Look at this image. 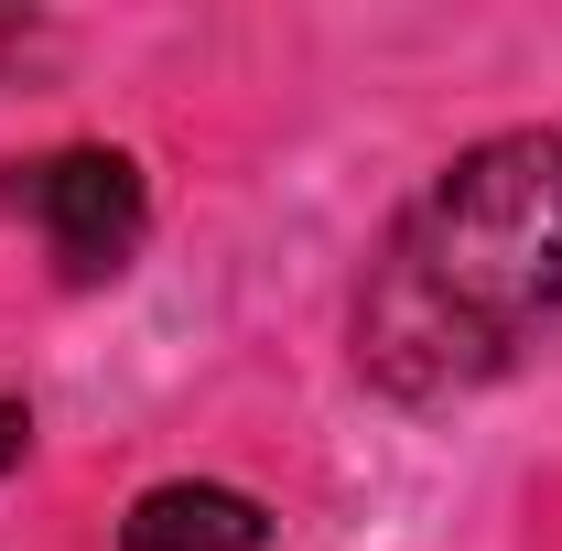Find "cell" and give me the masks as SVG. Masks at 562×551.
<instances>
[{
    "instance_id": "6da1fadb",
    "label": "cell",
    "mask_w": 562,
    "mask_h": 551,
    "mask_svg": "<svg viewBox=\"0 0 562 551\" xmlns=\"http://www.w3.org/2000/svg\"><path fill=\"white\" fill-rule=\"evenodd\" d=\"M562 314V131H497L401 216L357 292V368L390 401H454Z\"/></svg>"
},
{
    "instance_id": "7a4b0ae2",
    "label": "cell",
    "mask_w": 562,
    "mask_h": 551,
    "mask_svg": "<svg viewBox=\"0 0 562 551\" xmlns=\"http://www.w3.org/2000/svg\"><path fill=\"white\" fill-rule=\"evenodd\" d=\"M11 206H33V227L55 238L66 281H109L140 249V162L131 151H55L11 173Z\"/></svg>"
},
{
    "instance_id": "3957f363",
    "label": "cell",
    "mask_w": 562,
    "mask_h": 551,
    "mask_svg": "<svg viewBox=\"0 0 562 551\" xmlns=\"http://www.w3.org/2000/svg\"><path fill=\"white\" fill-rule=\"evenodd\" d=\"M260 541H271V508L238 486H151L120 519V551H260Z\"/></svg>"
},
{
    "instance_id": "277c9868",
    "label": "cell",
    "mask_w": 562,
    "mask_h": 551,
    "mask_svg": "<svg viewBox=\"0 0 562 551\" xmlns=\"http://www.w3.org/2000/svg\"><path fill=\"white\" fill-rule=\"evenodd\" d=\"M22 454H33V421H22V401H0V476H11Z\"/></svg>"
}]
</instances>
